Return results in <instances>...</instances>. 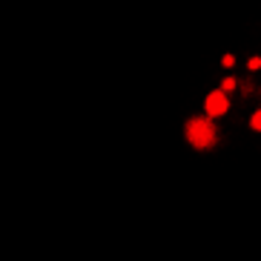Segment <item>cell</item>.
<instances>
[{"instance_id": "6da1fadb", "label": "cell", "mask_w": 261, "mask_h": 261, "mask_svg": "<svg viewBox=\"0 0 261 261\" xmlns=\"http://www.w3.org/2000/svg\"><path fill=\"white\" fill-rule=\"evenodd\" d=\"M187 141L195 149H210L215 144V126L210 118H192L187 121Z\"/></svg>"}, {"instance_id": "7a4b0ae2", "label": "cell", "mask_w": 261, "mask_h": 261, "mask_svg": "<svg viewBox=\"0 0 261 261\" xmlns=\"http://www.w3.org/2000/svg\"><path fill=\"white\" fill-rule=\"evenodd\" d=\"M204 109H207V118L224 115V112L230 109V98H227V92H224V89H213V92L207 95V100H204Z\"/></svg>"}, {"instance_id": "3957f363", "label": "cell", "mask_w": 261, "mask_h": 261, "mask_svg": "<svg viewBox=\"0 0 261 261\" xmlns=\"http://www.w3.org/2000/svg\"><path fill=\"white\" fill-rule=\"evenodd\" d=\"M236 86H238V81H236V77H224V81H221V89H224V92H232Z\"/></svg>"}, {"instance_id": "277c9868", "label": "cell", "mask_w": 261, "mask_h": 261, "mask_svg": "<svg viewBox=\"0 0 261 261\" xmlns=\"http://www.w3.org/2000/svg\"><path fill=\"white\" fill-rule=\"evenodd\" d=\"M250 126H253L255 132H261V109H258V112H253V118H250Z\"/></svg>"}, {"instance_id": "5b68a950", "label": "cell", "mask_w": 261, "mask_h": 261, "mask_svg": "<svg viewBox=\"0 0 261 261\" xmlns=\"http://www.w3.org/2000/svg\"><path fill=\"white\" fill-rule=\"evenodd\" d=\"M247 66H250V69H261V58H250V63H247Z\"/></svg>"}, {"instance_id": "8992f818", "label": "cell", "mask_w": 261, "mask_h": 261, "mask_svg": "<svg viewBox=\"0 0 261 261\" xmlns=\"http://www.w3.org/2000/svg\"><path fill=\"white\" fill-rule=\"evenodd\" d=\"M224 66H236V58H232V55H224Z\"/></svg>"}]
</instances>
